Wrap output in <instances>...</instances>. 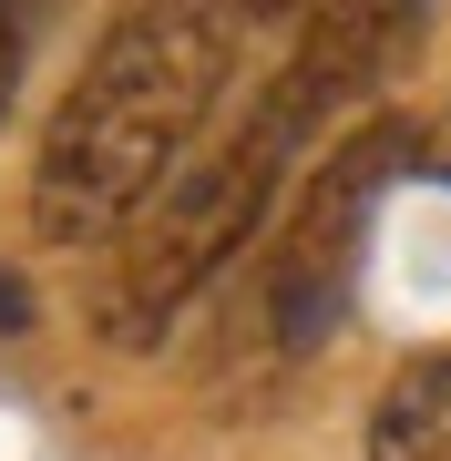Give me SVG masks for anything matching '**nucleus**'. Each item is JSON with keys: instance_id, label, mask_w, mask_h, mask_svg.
Wrapping results in <instances>:
<instances>
[{"instance_id": "1", "label": "nucleus", "mask_w": 451, "mask_h": 461, "mask_svg": "<svg viewBox=\"0 0 451 461\" xmlns=\"http://www.w3.org/2000/svg\"><path fill=\"white\" fill-rule=\"evenodd\" d=\"M226 62H236L226 0H123L41 123V154H32L41 247H113L175 185L195 123L226 93Z\"/></svg>"}, {"instance_id": "2", "label": "nucleus", "mask_w": 451, "mask_h": 461, "mask_svg": "<svg viewBox=\"0 0 451 461\" xmlns=\"http://www.w3.org/2000/svg\"><path fill=\"white\" fill-rule=\"evenodd\" d=\"M308 144H318V133L267 93L216 154L175 165V185L113 236V267H103V287H93V339L154 348L185 308H195V287H216V267L267 226L277 185H287V165H298Z\"/></svg>"}, {"instance_id": "3", "label": "nucleus", "mask_w": 451, "mask_h": 461, "mask_svg": "<svg viewBox=\"0 0 451 461\" xmlns=\"http://www.w3.org/2000/svg\"><path fill=\"white\" fill-rule=\"evenodd\" d=\"M410 154H420V123L380 113V123H359L349 144L308 175V195H298V215H287V236H277V257H267V297H257L267 329H277V348H318V339L338 329L349 277H359L369 205L390 195V175H401Z\"/></svg>"}, {"instance_id": "4", "label": "nucleus", "mask_w": 451, "mask_h": 461, "mask_svg": "<svg viewBox=\"0 0 451 461\" xmlns=\"http://www.w3.org/2000/svg\"><path fill=\"white\" fill-rule=\"evenodd\" d=\"M420 41V0H308V32L298 51L277 62V103L298 113L308 133H329L349 103H369L401 72V51Z\"/></svg>"}, {"instance_id": "5", "label": "nucleus", "mask_w": 451, "mask_h": 461, "mask_svg": "<svg viewBox=\"0 0 451 461\" xmlns=\"http://www.w3.org/2000/svg\"><path fill=\"white\" fill-rule=\"evenodd\" d=\"M369 461H451V348H420V359L380 390V411H369Z\"/></svg>"}, {"instance_id": "6", "label": "nucleus", "mask_w": 451, "mask_h": 461, "mask_svg": "<svg viewBox=\"0 0 451 461\" xmlns=\"http://www.w3.org/2000/svg\"><path fill=\"white\" fill-rule=\"evenodd\" d=\"M11 72H21V0H0V113H11Z\"/></svg>"}, {"instance_id": "7", "label": "nucleus", "mask_w": 451, "mask_h": 461, "mask_svg": "<svg viewBox=\"0 0 451 461\" xmlns=\"http://www.w3.org/2000/svg\"><path fill=\"white\" fill-rule=\"evenodd\" d=\"M21 329H32V287L0 267V339H21Z\"/></svg>"}, {"instance_id": "8", "label": "nucleus", "mask_w": 451, "mask_h": 461, "mask_svg": "<svg viewBox=\"0 0 451 461\" xmlns=\"http://www.w3.org/2000/svg\"><path fill=\"white\" fill-rule=\"evenodd\" d=\"M236 11V32H257V21H287V11H308V0H226Z\"/></svg>"}]
</instances>
